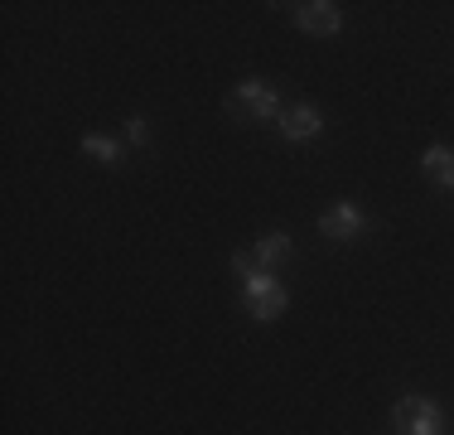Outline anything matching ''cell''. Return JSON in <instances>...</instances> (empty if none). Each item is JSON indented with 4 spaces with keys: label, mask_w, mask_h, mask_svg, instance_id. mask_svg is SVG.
<instances>
[{
    "label": "cell",
    "mask_w": 454,
    "mask_h": 435,
    "mask_svg": "<svg viewBox=\"0 0 454 435\" xmlns=\"http://www.w3.org/2000/svg\"><path fill=\"white\" fill-rule=\"evenodd\" d=\"M232 271H237V276H242V281H252L256 271H266V266H262V261H256L252 252H237V257H232Z\"/></svg>",
    "instance_id": "10"
},
{
    "label": "cell",
    "mask_w": 454,
    "mask_h": 435,
    "mask_svg": "<svg viewBox=\"0 0 454 435\" xmlns=\"http://www.w3.org/2000/svg\"><path fill=\"white\" fill-rule=\"evenodd\" d=\"M363 227H367V218H363L358 203H333V209L319 218V233L329 237V242H353Z\"/></svg>",
    "instance_id": "4"
},
{
    "label": "cell",
    "mask_w": 454,
    "mask_h": 435,
    "mask_svg": "<svg viewBox=\"0 0 454 435\" xmlns=\"http://www.w3.org/2000/svg\"><path fill=\"white\" fill-rule=\"evenodd\" d=\"M295 25L305 35H339L343 29V10L329 5V0H315V5H300L295 10Z\"/></svg>",
    "instance_id": "6"
},
{
    "label": "cell",
    "mask_w": 454,
    "mask_h": 435,
    "mask_svg": "<svg viewBox=\"0 0 454 435\" xmlns=\"http://www.w3.org/2000/svg\"><path fill=\"white\" fill-rule=\"evenodd\" d=\"M392 426L396 435H445V411L430 397H402L392 407Z\"/></svg>",
    "instance_id": "2"
},
{
    "label": "cell",
    "mask_w": 454,
    "mask_h": 435,
    "mask_svg": "<svg viewBox=\"0 0 454 435\" xmlns=\"http://www.w3.org/2000/svg\"><path fill=\"white\" fill-rule=\"evenodd\" d=\"M126 140H131V146H150V122L145 116H131V122H126Z\"/></svg>",
    "instance_id": "11"
},
{
    "label": "cell",
    "mask_w": 454,
    "mask_h": 435,
    "mask_svg": "<svg viewBox=\"0 0 454 435\" xmlns=\"http://www.w3.org/2000/svg\"><path fill=\"white\" fill-rule=\"evenodd\" d=\"M227 112H232L237 122H266V116H280L286 107H280V97H276L271 83L247 78V83L232 87V97H227Z\"/></svg>",
    "instance_id": "1"
},
{
    "label": "cell",
    "mask_w": 454,
    "mask_h": 435,
    "mask_svg": "<svg viewBox=\"0 0 454 435\" xmlns=\"http://www.w3.org/2000/svg\"><path fill=\"white\" fill-rule=\"evenodd\" d=\"M242 290H247V304H252V320H262V324L280 320V314H286V304H290L286 286H280L271 271H256L252 281H242Z\"/></svg>",
    "instance_id": "3"
},
{
    "label": "cell",
    "mask_w": 454,
    "mask_h": 435,
    "mask_svg": "<svg viewBox=\"0 0 454 435\" xmlns=\"http://www.w3.org/2000/svg\"><path fill=\"white\" fill-rule=\"evenodd\" d=\"M290 257V237L286 233H266L262 242H256V261L262 266H276V261H286Z\"/></svg>",
    "instance_id": "8"
},
{
    "label": "cell",
    "mask_w": 454,
    "mask_h": 435,
    "mask_svg": "<svg viewBox=\"0 0 454 435\" xmlns=\"http://www.w3.org/2000/svg\"><path fill=\"white\" fill-rule=\"evenodd\" d=\"M276 122H280V136H286V140H315L319 130H324V116H319L309 102L286 107V112L276 116Z\"/></svg>",
    "instance_id": "5"
},
{
    "label": "cell",
    "mask_w": 454,
    "mask_h": 435,
    "mask_svg": "<svg viewBox=\"0 0 454 435\" xmlns=\"http://www.w3.org/2000/svg\"><path fill=\"white\" fill-rule=\"evenodd\" d=\"M420 170H426V179H435L440 189H454V150L450 146H430L426 155H420Z\"/></svg>",
    "instance_id": "7"
},
{
    "label": "cell",
    "mask_w": 454,
    "mask_h": 435,
    "mask_svg": "<svg viewBox=\"0 0 454 435\" xmlns=\"http://www.w3.org/2000/svg\"><path fill=\"white\" fill-rule=\"evenodd\" d=\"M82 150H88L92 160H102V165H116V160H121V146H116L112 136H82Z\"/></svg>",
    "instance_id": "9"
}]
</instances>
